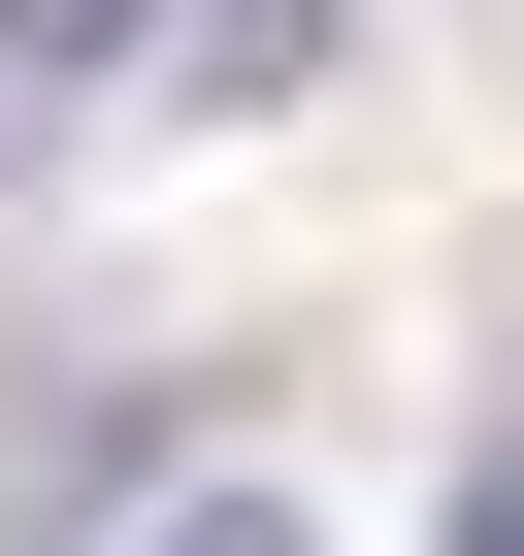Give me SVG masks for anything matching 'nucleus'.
<instances>
[{"label": "nucleus", "mask_w": 524, "mask_h": 556, "mask_svg": "<svg viewBox=\"0 0 524 556\" xmlns=\"http://www.w3.org/2000/svg\"><path fill=\"white\" fill-rule=\"evenodd\" d=\"M132 458H164V393H132V361H0V556H99V523H132Z\"/></svg>", "instance_id": "f257e3e1"}, {"label": "nucleus", "mask_w": 524, "mask_h": 556, "mask_svg": "<svg viewBox=\"0 0 524 556\" xmlns=\"http://www.w3.org/2000/svg\"><path fill=\"white\" fill-rule=\"evenodd\" d=\"M197 34V99H328V0H164Z\"/></svg>", "instance_id": "f03ea898"}, {"label": "nucleus", "mask_w": 524, "mask_h": 556, "mask_svg": "<svg viewBox=\"0 0 524 556\" xmlns=\"http://www.w3.org/2000/svg\"><path fill=\"white\" fill-rule=\"evenodd\" d=\"M132 34H164V0H0V99H99Z\"/></svg>", "instance_id": "7ed1b4c3"}, {"label": "nucleus", "mask_w": 524, "mask_h": 556, "mask_svg": "<svg viewBox=\"0 0 524 556\" xmlns=\"http://www.w3.org/2000/svg\"><path fill=\"white\" fill-rule=\"evenodd\" d=\"M132 556H328V523H296V491H164Z\"/></svg>", "instance_id": "20e7f679"}, {"label": "nucleus", "mask_w": 524, "mask_h": 556, "mask_svg": "<svg viewBox=\"0 0 524 556\" xmlns=\"http://www.w3.org/2000/svg\"><path fill=\"white\" fill-rule=\"evenodd\" d=\"M459 556H524V426H491V458H459Z\"/></svg>", "instance_id": "39448f33"}]
</instances>
